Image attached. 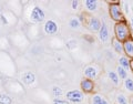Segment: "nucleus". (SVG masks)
Returning <instances> with one entry per match:
<instances>
[{
  "label": "nucleus",
  "mask_w": 133,
  "mask_h": 104,
  "mask_svg": "<svg viewBox=\"0 0 133 104\" xmlns=\"http://www.w3.org/2000/svg\"><path fill=\"white\" fill-rule=\"evenodd\" d=\"M114 38L118 39L121 42L129 40L132 38L131 36V29L130 26L127 21H122V22H118L114 26Z\"/></svg>",
  "instance_id": "obj_1"
},
{
  "label": "nucleus",
  "mask_w": 133,
  "mask_h": 104,
  "mask_svg": "<svg viewBox=\"0 0 133 104\" xmlns=\"http://www.w3.org/2000/svg\"><path fill=\"white\" fill-rule=\"evenodd\" d=\"M109 15H110V18L113 20L115 23L125 21L120 2H112V3H110V6H109Z\"/></svg>",
  "instance_id": "obj_2"
},
{
  "label": "nucleus",
  "mask_w": 133,
  "mask_h": 104,
  "mask_svg": "<svg viewBox=\"0 0 133 104\" xmlns=\"http://www.w3.org/2000/svg\"><path fill=\"white\" fill-rule=\"evenodd\" d=\"M45 18V13L42 8H40L39 6H35L31 9L30 12V21L33 23H40L42 22Z\"/></svg>",
  "instance_id": "obj_3"
},
{
  "label": "nucleus",
  "mask_w": 133,
  "mask_h": 104,
  "mask_svg": "<svg viewBox=\"0 0 133 104\" xmlns=\"http://www.w3.org/2000/svg\"><path fill=\"white\" fill-rule=\"evenodd\" d=\"M83 96H84L83 92L82 91H79V90H71L65 93L66 100L70 102H73V103H80L83 100Z\"/></svg>",
  "instance_id": "obj_4"
},
{
  "label": "nucleus",
  "mask_w": 133,
  "mask_h": 104,
  "mask_svg": "<svg viewBox=\"0 0 133 104\" xmlns=\"http://www.w3.org/2000/svg\"><path fill=\"white\" fill-rule=\"evenodd\" d=\"M80 86H81V91L83 93H93V91L95 89V84H94V81L93 80H90V79H87V78H83L81 80L80 83Z\"/></svg>",
  "instance_id": "obj_5"
},
{
  "label": "nucleus",
  "mask_w": 133,
  "mask_h": 104,
  "mask_svg": "<svg viewBox=\"0 0 133 104\" xmlns=\"http://www.w3.org/2000/svg\"><path fill=\"white\" fill-rule=\"evenodd\" d=\"M43 30L47 34L53 36V34H56V33H58V31H59V26H58V23L55 21V20H48L43 26Z\"/></svg>",
  "instance_id": "obj_6"
},
{
  "label": "nucleus",
  "mask_w": 133,
  "mask_h": 104,
  "mask_svg": "<svg viewBox=\"0 0 133 104\" xmlns=\"http://www.w3.org/2000/svg\"><path fill=\"white\" fill-rule=\"evenodd\" d=\"M85 22H87V27L89 28V30L93 32H99L102 26V22L98 18H95V17H89V19Z\"/></svg>",
  "instance_id": "obj_7"
},
{
  "label": "nucleus",
  "mask_w": 133,
  "mask_h": 104,
  "mask_svg": "<svg viewBox=\"0 0 133 104\" xmlns=\"http://www.w3.org/2000/svg\"><path fill=\"white\" fill-rule=\"evenodd\" d=\"M123 53L130 60H133V38L123 42Z\"/></svg>",
  "instance_id": "obj_8"
},
{
  "label": "nucleus",
  "mask_w": 133,
  "mask_h": 104,
  "mask_svg": "<svg viewBox=\"0 0 133 104\" xmlns=\"http://www.w3.org/2000/svg\"><path fill=\"white\" fill-rule=\"evenodd\" d=\"M83 74H84V78L87 79H90V80H95L98 77V70L95 66H92V65H89L87 66V68L84 69V72H83Z\"/></svg>",
  "instance_id": "obj_9"
},
{
  "label": "nucleus",
  "mask_w": 133,
  "mask_h": 104,
  "mask_svg": "<svg viewBox=\"0 0 133 104\" xmlns=\"http://www.w3.org/2000/svg\"><path fill=\"white\" fill-rule=\"evenodd\" d=\"M98 33H99V39L101 40L102 42H107V41L109 40V29H108L107 23L102 22L101 29H100V31Z\"/></svg>",
  "instance_id": "obj_10"
},
{
  "label": "nucleus",
  "mask_w": 133,
  "mask_h": 104,
  "mask_svg": "<svg viewBox=\"0 0 133 104\" xmlns=\"http://www.w3.org/2000/svg\"><path fill=\"white\" fill-rule=\"evenodd\" d=\"M119 65L122 66L124 70H127V71L129 72L131 70V60L125 56L120 57L119 58Z\"/></svg>",
  "instance_id": "obj_11"
},
{
  "label": "nucleus",
  "mask_w": 133,
  "mask_h": 104,
  "mask_svg": "<svg viewBox=\"0 0 133 104\" xmlns=\"http://www.w3.org/2000/svg\"><path fill=\"white\" fill-rule=\"evenodd\" d=\"M91 104H110V103L104 96H102L100 94H94L91 98Z\"/></svg>",
  "instance_id": "obj_12"
},
{
  "label": "nucleus",
  "mask_w": 133,
  "mask_h": 104,
  "mask_svg": "<svg viewBox=\"0 0 133 104\" xmlns=\"http://www.w3.org/2000/svg\"><path fill=\"white\" fill-rule=\"evenodd\" d=\"M35 80H36V75L32 72H26V73L22 74V82L24 84L30 85L35 82Z\"/></svg>",
  "instance_id": "obj_13"
},
{
  "label": "nucleus",
  "mask_w": 133,
  "mask_h": 104,
  "mask_svg": "<svg viewBox=\"0 0 133 104\" xmlns=\"http://www.w3.org/2000/svg\"><path fill=\"white\" fill-rule=\"evenodd\" d=\"M112 48L114 49L115 52L123 53V42L119 41L118 39H115V38L112 39Z\"/></svg>",
  "instance_id": "obj_14"
},
{
  "label": "nucleus",
  "mask_w": 133,
  "mask_h": 104,
  "mask_svg": "<svg viewBox=\"0 0 133 104\" xmlns=\"http://www.w3.org/2000/svg\"><path fill=\"white\" fill-rule=\"evenodd\" d=\"M84 6L89 11H95L98 9V2L95 0H85L84 1Z\"/></svg>",
  "instance_id": "obj_15"
},
{
  "label": "nucleus",
  "mask_w": 133,
  "mask_h": 104,
  "mask_svg": "<svg viewBox=\"0 0 133 104\" xmlns=\"http://www.w3.org/2000/svg\"><path fill=\"white\" fill-rule=\"evenodd\" d=\"M116 73H118V75L120 79H122V80H127V79L129 78L128 77V71L127 70H124L122 66H118V69H116Z\"/></svg>",
  "instance_id": "obj_16"
},
{
  "label": "nucleus",
  "mask_w": 133,
  "mask_h": 104,
  "mask_svg": "<svg viewBox=\"0 0 133 104\" xmlns=\"http://www.w3.org/2000/svg\"><path fill=\"white\" fill-rule=\"evenodd\" d=\"M116 103L118 104H130V101H129V99L124 94L120 93V94H118V96H116Z\"/></svg>",
  "instance_id": "obj_17"
},
{
  "label": "nucleus",
  "mask_w": 133,
  "mask_h": 104,
  "mask_svg": "<svg viewBox=\"0 0 133 104\" xmlns=\"http://www.w3.org/2000/svg\"><path fill=\"white\" fill-rule=\"evenodd\" d=\"M0 104H12V100L9 95L1 93L0 94Z\"/></svg>",
  "instance_id": "obj_18"
},
{
  "label": "nucleus",
  "mask_w": 133,
  "mask_h": 104,
  "mask_svg": "<svg viewBox=\"0 0 133 104\" xmlns=\"http://www.w3.org/2000/svg\"><path fill=\"white\" fill-rule=\"evenodd\" d=\"M109 79H110L112 82H113V84H115V85H118V84H119L120 78H119V75H118V73H116V72H114V71H110V72H109Z\"/></svg>",
  "instance_id": "obj_19"
},
{
  "label": "nucleus",
  "mask_w": 133,
  "mask_h": 104,
  "mask_svg": "<svg viewBox=\"0 0 133 104\" xmlns=\"http://www.w3.org/2000/svg\"><path fill=\"white\" fill-rule=\"evenodd\" d=\"M124 88H125L129 92L133 93V79L128 78L127 80H124Z\"/></svg>",
  "instance_id": "obj_20"
},
{
  "label": "nucleus",
  "mask_w": 133,
  "mask_h": 104,
  "mask_svg": "<svg viewBox=\"0 0 133 104\" xmlns=\"http://www.w3.org/2000/svg\"><path fill=\"white\" fill-rule=\"evenodd\" d=\"M80 24H81V20H79L78 18H72L71 20H70V22H69V26L71 27L72 29H77L80 27Z\"/></svg>",
  "instance_id": "obj_21"
},
{
  "label": "nucleus",
  "mask_w": 133,
  "mask_h": 104,
  "mask_svg": "<svg viewBox=\"0 0 133 104\" xmlns=\"http://www.w3.org/2000/svg\"><path fill=\"white\" fill-rule=\"evenodd\" d=\"M52 92H53V95L56 96V99H59L62 95V90L59 86H55V88L52 89Z\"/></svg>",
  "instance_id": "obj_22"
},
{
  "label": "nucleus",
  "mask_w": 133,
  "mask_h": 104,
  "mask_svg": "<svg viewBox=\"0 0 133 104\" xmlns=\"http://www.w3.org/2000/svg\"><path fill=\"white\" fill-rule=\"evenodd\" d=\"M53 104H70L66 100H61V99H55Z\"/></svg>",
  "instance_id": "obj_23"
},
{
  "label": "nucleus",
  "mask_w": 133,
  "mask_h": 104,
  "mask_svg": "<svg viewBox=\"0 0 133 104\" xmlns=\"http://www.w3.org/2000/svg\"><path fill=\"white\" fill-rule=\"evenodd\" d=\"M78 7H79V1H78V0H74V1H72V9H77Z\"/></svg>",
  "instance_id": "obj_24"
},
{
  "label": "nucleus",
  "mask_w": 133,
  "mask_h": 104,
  "mask_svg": "<svg viewBox=\"0 0 133 104\" xmlns=\"http://www.w3.org/2000/svg\"><path fill=\"white\" fill-rule=\"evenodd\" d=\"M1 19H2V21H3V23L5 24H7L8 22H7V19H6V17L5 16H1Z\"/></svg>",
  "instance_id": "obj_25"
},
{
  "label": "nucleus",
  "mask_w": 133,
  "mask_h": 104,
  "mask_svg": "<svg viewBox=\"0 0 133 104\" xmlns=\"http://www.w3.org/2000/svg\"><path fill=\"white\" fill-rule=\"evenodd\" d=\"M129 101H130V104H133V95H132L130 99H129Z\"/></svg>",
  "instance_id": "obj_26"
},
{
  "label": "nucleus",
  "mask_w": 133,
  "mask_h": 104,
  "mask_svg": "<svg viewBox=\"0 0 133 104\" xmlns=\"http://www.w3.org/2000/svg\"><path fill=\"white\" fill-rule=\"evenodd\" d=\"M131 71L133 73V60H131Z\"/></svg>",
  "instance_id": "obj_27"
},
{
  "label": "nucleus",
  "mask_w": 133,
  "mask_h": 104,
  "mask_svg": "<svg viewBox=\"0 0 133 104\" xmlns=\"http://www.w3.org/2000/svg\"><path fill=\"white\" fill-rule=\"evenodd\" d=\"M131 26H132V27H133V19H132V20H131Z\"/></svg>",
  "instance_id": "obj_28"
},
{
  "label": "nucleus",
  "mask_w": 133,
  "mask_h": 104,
  "mask_svg": "<svg viewBox=\"0 0 133 104\" xmlns=\"http://www.w3.org/2000/svg\"><path fill=\"white\" fill-rule=\"evenodd\" d=\"M0 10H1V9H0Z\"/></svg>",
  "instance_id": "obj_29"
}]
</instances>
